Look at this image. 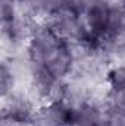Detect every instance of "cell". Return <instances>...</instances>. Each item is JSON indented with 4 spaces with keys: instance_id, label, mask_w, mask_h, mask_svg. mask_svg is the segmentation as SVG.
I'll return each instance as SVG.
<instances>
[{
    "instance_id": "1",
    "label": "cell",
    "mask_w": 125,
    "mask_h": 126,
    "mask_svg": "<svg viewBox=\"0 0 125 126\" xmlns=\"http://www.w3.org/2000/svg\"><path fill=\"white\" fill-rule=\"evenodd\" d=\"M77 107L69 100H55L37 107L31 126H75Z\"/></svg>"
},
{
    "instance_id": "2",
    "label": "cell",
    "mask_w": 125,
    "mask_h": 126,
    "mask_svg": "<svg viewBox=\"0 0 125 126\" xmlns=\"http://www.w3.org/2000/svg\"><path fill=\"white\" fill-rule=\"evenodd\" d=\"M4 107L1 120L13 126H31L37 107H34L31 100L27 97L13 94L4 98Z\"/></svg>"
},
{
    "instance_id": "3",
    "label": "cell",
    "mask_w": 125,
    "mask_h": 126,
    "mask_svg": "<svg viewBox=\"0 0 125 126\" xmlns=\"http://www.w3.org/2000/svg\"><path fill=\"white\" fill-rule=\"evenodd\" d=\"M106 85L109 94H124L125 93V63L113 64L106 70Z\"/></svg>"
},
{
    "instance_id": "4",
    "label": "cell",
    "mask_w": 125,
    "mask_h": 126,
    "mask_svg": "<svg viewBox=\"0 0 125 126\" xmlns=\"http://www.w3.org/2000/svg\"><path fill=\"white\" fill-rule=\"evenodd\" d=\"M15 82H16V76L13 73L12 66L7 62H3L1 63V67H0V90H1L3 100L13 94Z\"/></svg>"
},
{
    "instance_id": "5",
    "label": "cell",
    "mask_w": 125,
    "mask_h": 126,
    "mask_svg": "<svg viewBox=\"0 0 125 126\" xmlns=\"http://www.w3.org/2000/svg\"><path fill=\"white\" fill-rule=\"evenodd\" d=\"M3 1H9V3H13V4H24V3H28L30 0H3Z\"/></svg>"
}]
</instances>
